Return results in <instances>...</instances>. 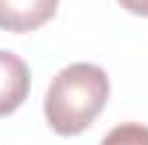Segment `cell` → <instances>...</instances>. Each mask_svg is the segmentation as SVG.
<instances>
[{"mask_svg": "<svg viewBox=\"0 0 148 145\" xmlns=\"http://www.w3.org/2000/svg\"><path fill=\"white\" fill-rule=\"evenodd\" d=\"M108 74L91 63L66 66L49 85L46 122L60 137L83 134L108 103Z\"/></svg>", "mask_w": 148, "mask_h": 145, "instance_id": "cell-1", "label": "cell"}, {"mask_svg": "<svg viewBox=\"0 0 148 145\" xmlns=\"http://www.w3.org/2000/svg\"><path fill=\"white\" fill-rule=\"evenodd\" d=\"M125 12L131 14H140V17H148V0H117Z\"/></svg>", "mask_w": 148, "mask_h": 145, "instance_id": "cell-4", "label": "cell"}, {"mask_svg": "<svg viewBox=\"0 0 148 145\" xmlns=\"http://www.w3.org/2000/svg\"><path fill=\"white\" fill-rule=\"evenodd\" d=\"M32 88V74L29 66L12 51L0 49V117L17 111Z\"/></svg>", "mask_w": 148, "mask_h": 145, "instance_id": "cell-3", "label": "cell"}, {"mask_svg": "<svg viewBox=\"0 0 148 145\" xmlns=\"http://www.w3.org/2000/svg\"><path fill=\"white\" fill-rule=\"evenodd\" d=\"M60 0H0V29L26 34L54 17Z\"/></svg>", "mask_w": 148, "mask_h": 145, "instance_id": "cell-2", "label": "cell"}]
</instances>
